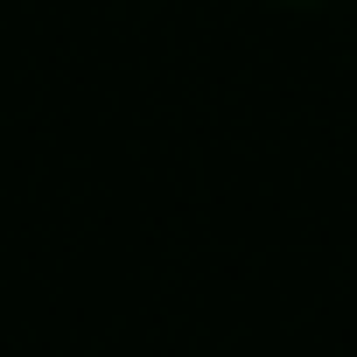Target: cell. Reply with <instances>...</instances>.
<instances>
[{
    "mask_svg": "<svg viewBox=\"0 0 357 357\" xmlns=\"http://www.w3.org/2000/svg\"><path fill=\"white\" fill-rule=\"evenodd\" d=\"M280 8H322V0H280Z\"/></svg>",
    "mask_w": 357,
    "mask_h": 357,
    "instance_id": "1",
    "label": "cell"
}]
</instances>
